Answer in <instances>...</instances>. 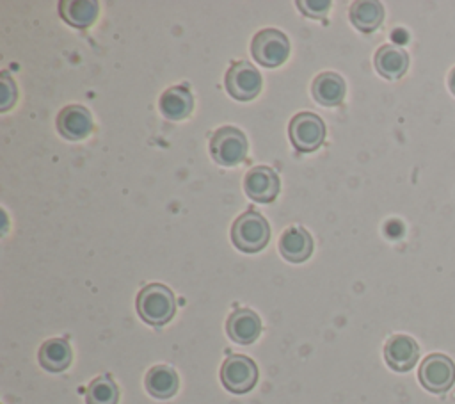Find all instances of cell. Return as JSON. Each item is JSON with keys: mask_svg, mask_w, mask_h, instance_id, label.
I'll return each instance as SVG.
<instances>
[{"mask_svg": "<svg viewBox=\"0 0 455 404\" xmlns=\"http://www.w3.org/2000/svg\"><path fill=\"white\" fill-rule=\"evenodd\" d=\"M226 89L235 100H252L261 89V75L247 61L235 62L226 73Z\"/></svg>", "mask_w": 455, "mask_h": 404, "instance_id": "obj_8", "label": "cell"}, {"mask_svg": "<svg viewBox=\"0 0 455 404\" xmlns=\"http://www.w3.org/2000/svg\"><path fill=\"white\" fill-rule=\"evenodd\" d=\"M448 87H450V91L455 94V66H453L451 71L448 73Z\"/></svg>", "mask_w": 455, "mask_h": 404, "instance_id": "obj_24", "label": "cell"}, {"mask_svg": "<svg viewBox=\"0 0 455 404\" xmlns=\"http://www.w3.org/2000/svg\"><path fill=\"white\" fill-rule=\"evenodd\" d=\"M4 100H2V110H7V107L16 100V87L11 84L9 77L4 73Z\"/></svg>", "mask_w": 455, "mask_h": 404, "instance_id": "obj_23", "label": "cell"}, {"mask_svg": "<svg viewBox=\"0 0 455 404\" xmlns=\"http://www.w3.org/2000/svg\"><path fill=\"white\" fill-rule=\"evenodd\" d=\"M297 7L306 14V16H323L329 7H331V2L329 0H322V2H307V0H300L297 2Z\"/></svg>", "mask_w": 455, "mask_h": 404, "instance_id": "obj_22", "label": "cell"}, {"mask_svg": "<svg viewBox=\"0 0 455 404\" xmlns=\"http://www.w3.org/2000/svg\"><path fill=\"white\" fill-rule=\"evenodd\" d=\"M176 310L174 295L171 288L160 283L144 287L137 295V311L140 319L151 326L167 324Z\"/></svg>", "mask_w": 455, "mask_h": 404, "instance_id": "obj_1", "label": "cell"}, {"mask_svg": "<svg viewBox=\"0 0 455 404\" xmlns=\"http://www.w3.org/2000/svg\"><path fill=\"white\" fill-rule=\"evenodd\" d=\"M384 20V7L375 0L354 2L350 7V21L361 32H373Z\"/></svg>", "mask_w": 455, "mask_h": 404, "instance_id": "obj_19", "label": "cell"}, {"mask_svg": "<svg viewBox=\"0 0 455 404\" xmlns=\"http://www.w3.org/2000/svg\"><path fill=\"white\" fill-rule=\"evenodd\" d=\"M375 69L387 80L400 78L409 68V55L395 44H384L375 53Z\"/></svg>", "mask_w": 455, "mask_h": 404, "instance_id": "obj_14", "label": "cell"}, {"mask_svg": "<svg viewBox=\"0 0 455 404\" xmlns=\"http://www.w3.org/2000/svg\"><path fill=\"white\" fill-rule=\"evenodd\" d=\"M220 381L233 393H245L254 388L258 381L256 363L242 354H233L226 358L220 367Z\"/></svg>", "mask_w": 455, "mask_h": 404, "instance_id": "obj_7", "label": "cell"}, {"mask_svg": "<svg viewBox=\"0 0 455 404\" xmlns=\"http://www.w3.org/2000/svg\"><path fill=\"white\" fill-rule=\"evenodd\" d=\"M290 141L291 144L304 153L315 151L323 144L325 139V125L313 112H299L290 121Z\"/></svg>", "mask_w": 455, "mask_h": 404, "instance_id": "obj_5", "label": "cell"}, {"mask_svg": "<svg viewBox=\"0 0 455 404\" xmlns=\"http://www.w3.org/2000/svg\"><path fill=\"white\" fill-rule=\"evenodd\" d=\"M279 251L288 262H304L313 253V238L306 230L291 226L281 235Z\"/></svg>", "mask_w": 455, "mask_h": 404, "instance_id": "obj_13", "label": "cell"}, {"mask_svg": "<svg viewBox=\"0 0 455 404\" xmlns=\"http://www.w3.org/2000/svg\"><path fill=\"white\" fill-rule=\"evenodd\" d=\"M419 356L416 340L409 335H393L384 345L386 363L396 372L411 370Z\"/></svg>", "mask_w": 455, "mask_h": 404, "instance_id": "obj_10", "label": "cell"}, {"mask_svg": "<svg viewBox=\"0 0 455 404\" xmlns=\"http://www.w3.org/2000/svg\"><path fill=\"white\" fill-rule=\"evenodd\" d=\"M226 331L236 343H252L261 333V320L252 310L238 308L228 317Z\"/></svg>", "mask_w": 455, "mask_h": 404, "instance_id": "obj_12", "label": "cell"}, {"mask_svg": "<svg viewBox=\"0 0 455 404\" xmlns=\"http://www.w3.org/2000/svg\"><path fill=\"white\" fill-rule=\"evenodd\" d=\"M270 238V226L265 217L254 210L238 215L231 228L233 244L243 253L261 251Z\"/></svg>", "mask_w": 455, "mask_h": 404, "instance_id": "obj_2", "label": "cell"}, {"mask_svg": "<svg viewBox=\"0 0 455 404\" xmlns=\"http://www.w3.org/2000/svg\"><path fill=\"white\" fill-rule=\"evenodd\" d=\"M71 347L64 338H50L39 349V363L48 372H60L71 363Z\"/></svg>", "mask_w": 455, "mask_h": 404, "instance_id": "obj_17", "label": "cell"}, {"mask_svg": "<svg viewBox=\"0 0 455 404\" xmlns=\"http://www.w3.org/2000/svg\"><path fill=\"white\" fill-rule=\"evenodd\" d=\"M57 130L62 137L78 141L92 132L91 112L82 105H68L57 116Z\"/></svg>", "mask_w": 455, "mask_h": 404, "instance_id": "obj_11", "label": "cell"}, {"mask_svg": "<svg viewBox=\"0 0 455 404\" xmlns=\"http://www.w3.org/2000/svg\"><path fill=\"white\" fill-rule=\"evenodd\" d=\"M243 189L251 199L270 203L279 192V176L268 166H256L245 174Z\"/></svg>", "mask_w": 455, "mask_h": 404, "instance_id": "obj_9", "label": "cell"}, {"mask_svg": "<svg viewBox=\"0 0 455 404\" xmlns=\"http://www.w3.org/2000/svg\"><path fill=\"white\" fill-rule=\"evenodd\" d=\"M98 2L92 0H64L60 2V16L73 27L85 28L98 16Z\"/></svg>", "mask_w": 455, "mask_h": 404, "instance_id": "obj_20", "label": "cell"}, {"mask_svg": "<svg viewBox=\"0 0 455 404\" xmlns=\"http://www.w3.org/2000/svg\"><path fill=\"white\" fill-rule=\"evenodd\" d=\"M419 383L432 393H443L455 383V363L444 354H428L418 372Z\"/></svg>", "mask_w": 455, "mask_h": 404, "instance_id": "obj_6", "label": "cell"}, {"mask_svg": "<svg viewBox=\"0 0 455 404\" xmlns=\"http://www.w3.org/2000/svg\"><path fill=\"white\" fill-rule=\"evenodd\" d=\"M313 98L325 105V107H334L339 105L345 98V80L336 75V73H320L311 85Z\"/></svg>", "mask_w": 455, "mask_h": 404, "instance_id": "obj_15", "label": "cell"}, {"mask_svg": "<svg viewBox=\"0 0 455 404\" xmlns=\"http://www.w3.org/2000/svg\"><path fill=\"white\" fill-rule=\"evenodd\" d=\"M251 52L258 64L265 68H275L288 59L290 43L281 30L265 28L252 37Z\"/></svg>", "mask_w": 455, "mask_h": 404, "instance_id": "obj_4", "label": "cell"}, {"mask_svg": "<svg viewBox=\"0 0 455 404\" xmlns=\"http://www.w3.org/2000/svg\"><path fill=\"white\" fill-rule=\"evenodd\" d=\"M210 153L220 166H236L247 155V139L242 130L235 126H222L210 141Z\"/></svg>", "mask_w": 455, "mask_h": 404, "instance_id": "obj_3", "label": "cell"}, {"mask_svg": "<svg viewBox=\"0 0 455 404\" xmlns=\"http://www.w3.org/2000/svg\"><path fill=\"white\" fill-rule=\"evenodd\" d=\"M119 392L108 376H100L91 381L85 392L87 404H117Z\"/></svg>", "mask_w": 455, "mask_h": 404, "instance_id": "obj_21", "label": "cell"}, {"mask_svg": "<svg viewBox=\"0 0 455 404\" xmlns=\"http://www.w3.org/2000/svg\"><path fill=\"white\" fill-rule=\"evenodd\" d=\"M146 390L156 399H169L178 390V376L169 365H156L146 374Z\"/></svg>", "mask_w": 455, "mask_h": 404, "instance_id": "obj_18", "label": "cell"}, {"mask_svg": "<svg viewBox=\"0 0 455 404\" xmlns=\"http://www.w3.org/2000/svg\"><path fill=\"white\" fill-rule=\"evenodd\" d=\"M160 110L167 119H183L192 112L194 107V98L190 94V91L183 85H176L171 87L167 91H164V94L160 96Z\"/></svg>", "mask_w": 455, "mask_h": 404, "instance_id": "obj_16", "label": "cell"}]
</instances>
